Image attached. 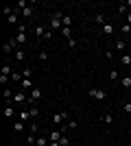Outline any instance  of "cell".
<instances>
[{
	"instance_id": "13",
	"label": "cell",
	"mask_w": 131,
	"mask_h": 146,
	"mask_svg": "<svg viewBox=\"0 0 131 146\" xmlns=\"http://www.w3.org/2000/svg\"><path fill=\"white\" fill-rule=\"evenodd\" d=\"M120 83H122V87H127V90H129V87H131V76H122V79H120Z\"/></svg>"
},
{
	"instance_id": "22",
	"label": "cell",
	"mask_w": 131,
	"mask_h": 146,
	"mask_svg": "<svg viewBox=\"0 0 131 146\" xmlns=\"http://www.w3.org/2000/svg\"><path fill=\"white\" fill-rule=\"evenodd\" d=\"M29 118H31V113H29V111H20V120H22V122L29 120Z\"/></svg>"
},
{
	"instance_id": "16",
	"label": "cell",
	"mask_w": 131,
	"mask_h": 146,
	"mask_svg": "<svg viewBox=\"0 0 131 146\" xmlns=\"http://www.w3.org/2000/svg\"><path fill=\"white\" fill-rule=\"evenodd\" d=\"M22 15H24V18H33V9H31V7L22 9Z\"/></svg>"
},
{
	"instance_id": "20",
	"label": "cell",
	"mask_w": 131,
	"mask_h": 146,
	"mask_svg": "<svg viewBox=\"0 0 131 146\" xmlns=\"http://www.w3.org/2000/svg\"><path fill=\"white\" fill-rule=\"evenodd\" d=\"M94 22L103 24V22H105V15H103V13H96V15H94Z\"/></svg>"
},
{
	"instance_id": "33",
	"label": "cell",
	"mask_w": 131,
	"mask_h": 146,
	"mask_svg": "<svg viewBox=\"0 0 131 146\" xmlns=\"http://www.w3.org/2000/svg\"><path fill=\"white\" fill-rule=\"evenodd\" d=\"M44 39H46V42H50V39H53V33H50V31H46V35H44Z\"/></svg>"
},
{
	"instance_id": "25",
	"label": "cell",
	"mask_w": 131,
	"mask_h": 146,
	"mask_svg": "<svg viewBox=\"0 0 131 146\" xmlns=\"http://www.w3.org/2000/svg\"><path fill=\"white\" fill-rule=\"evenodd\" d=\"M15 59H18V61L26 59V55H24V50H18V52H15Z\"/></svg>"
},
{
	"instance_id": "28",
	"label": "cell",
	"mask_w": 131,
	"mask_h": 146,
	"mask_svg": "<svg viewBox=\"0 0 131 146\" xmlns=\"http://www.w3.org/2000/svg\"><path fill=\"white\" fill-rule=\"evenodd\" d=\"M120 31H122V33H131V24H127V22H125V24L120 26Z\"/></svg>"
},
{
	"instance_id": "29",
	"label": "cell",
	"mask_w": 131,
	"mask_h": 146,
	"mask_svg": "<svg viewBox=\"0 0 131 146\" xmlns=\"http://www.w3.org/2000/svg\"><path fill=\"white\" fill-rule=\"evenodd\" d=\"M68 144H70V140H68V137H66V135H63L61 140H59V146H68Z\"/></svg>"
},
{
	"instance_id": "36",
	"label": "cell",
	"mask_w": 131,
	"mask_h": 146,
	"mask_svg": "<svg viewBox=\"0 0 131 146\" xmlns=\"http://www.w3.org/2000/svg\"><path fill=\"white\" fill-rule=\"evenodd\" d=\"M48 146H59V142H50V144Z\"/></svg>"
},
{
	"instance_id": "3",
	"label": "cell",
	"mask_w": 131,
	"mask_h": 146,
	"mask_svg": "<svg viewBox=\"0 0 131 146\" xmlns=\"http://www.w3.org/2000/svg\"><path fill=\"white\" fill-rule=\"evenodd\" d=\"M87 94H90V96L94 98V100H103V98H107V94L103 90H96V87H92V90L87 92Z\"/></svg>"
},
{
	"instance_id": "18",
	"label": "cell",
	"mask_w": 131,
	"mask_h": 146,
	"mask_svg": "<svg viewBox=\"0 0 131 146\" xmlns=\"http://www.w3.org/2000/svg\"><path fill=\"white\" fill-rule=\"evenodd\" d=\"M13 113H15V111H13V107H11V105H7V107H5V116H7V118H11Z\"/></svg>"
},
{
	"instance_id": "21",
	"label": "cell",
	"mask_w": 131,
	"mask_h": 146,
	"mask_svg": "<svg viewBox=\"0 0 131 146\" xmlns=\"http://www.w3.org/2000/svg\"><path fill=\"white\" fill-rule=\"evenodd\" d=\"M11 68H9V66H2V76H11Z\"/></svg>"
},
{
	"instance_id": "31",
	"label": "cell",
	"mask_w": 131,
	"mask_h": 146,
	"mask_svg": "<svg viewBox=\"0 0 131 146\" xmlns=\"http://www.w3.org/2000/svg\"><path fill=\"white\" fill-rule=\"evenodd\" d=\"M5 98H7V100H9V98H13V92H11V90H5Z\"/></svg>"
},
{
	"instance_id": "23",
	"label": "cell",
	"mask_w": 131,
	"mask_h": 146,
	"mask_svg": "<svg viewBox=\"0 0 131 146\" xmlns=\"http://www.w3.org/2000/svg\"><path fill=\"white\" fill-rule=\"evenodd\" d=\"M22 129H24V127H22V120H20V122H15V124H13V131H15V133H20Z\"/></svg>"
},
{
	"instance_id": "6",
	"label": "cell",
	"mask_w": 131,
	"mask_h": 146,
	"mask_svg": "<svg viewBox=\"0 0 131 146\" xmlns=\"http://www.w3.org/2000/svg\"><path fill=\"white\" fill-rule=\"evenodd\" d=\"M13 100H15V103H20V105H22V103H26L29 98L24 96V92H18V94H13Z\"/></svg>"
},
{
	"instance_id": "2",
	"label": "cell",
	"mask_w": 131,
	"mask_h": 146,
	"mask_svg": "<svg viewBox=\"0 0 131 146\" xmlns=\"http://www.w3.org/2000/svg\"><path fill=\"white\" fill-rule=\"evenodd\" d=\"M66 120H68V111H59V113H55V116H53V122H55L57 127L66 124Z\"/></svg>"
},
{
	"instance_id": "30",
	"label": "cell",
	"mask_w": 131,
	"mask_h": 146,
	"mask_svg": "<svg viewBox=\"0 0 131 146\" xmlns=\"http://www.w3.org/2000/svg\"><path fill=\"white\" fill-rule=\"evenodd\" d=\"M39 59L46 61V59H48V52H46V50H39Z\"/></svg>"
},
{
	"instance_id": "7",
	"label": "cell",
	"mask_w": 131,
	"mask_h": 146,
	"mask_svg": "<svg viewBox=\"0 0 131 146\" xmlns=\"http://www.w3.org/2000/svg\"><path fill=\"white\" fill-rule=\"evenodd\" d=\"M15 42H18V44H24V42H26V33H24V31H18V35H15Z\"/></svg>"
},
{
	"instance_id": "10",
	"label": "cell",
	"mask_w": 131,
	"mask_h": 146,
	"mask_svg": "<svg viewBox=\"0 0 131 146\" xmlns=\"http://www.w3.org/2000/svg\"><path fill=\"white\" fill-rule=\"evenodd\" d=\"M35 35H37V37H44V35H46V29H44L42 24H37V26H35Z\"/></svg>"
},
{
	"instance_id": "32",
	"label": "cell",
	"mask_w": 131,
	"mask_h": 146,
	"mask_svg": "<svg viewBox=\"0 0 131 146\" xmlns=\"http://www.w3.org/2000/svg\"><path fill=\"white\" fill-rule=\"evenodd\" d=\"M103 122H107V124H112V122H114V118H112V116H103Z\"/></svg>"
},
{
	"instance_id": "27",
	"label": "cell",
	"mask_w": 131,
	"mask_h": 146,
	"mask_svg": "<svg viewBox=\"0 0 131 146\" xmlns=\"http://www.w3.org/2000/svg\"><path fill=\"white\" fill-rule=\"evenodd\" d=\"M29 113H31V118H37V116H39L37 107H31V109H29Z\"/></svg>"
},
{
	"instance_id": "14",
	"label": "cell",
	"mask_w": 131,
	"mask_h": 146,
	"mask_svg": "<svg viewBox=\"0 0 131 146\" xmlns=\"http://www.w3.org/2000/svg\"><path fill=\"white\" fill-rule=\"evenodd\" d=\"M50 140H46V137H37V142H35V146H48Z\"/></svg>"
},
{
	"instance_id": "12",
	"label": "cell",
	"mask_w": 131,
	"mask_h": 146,
	"mask_svg": "<svg viewBox=\"0 0 131 146\" xmlns=\"http://www.w3.org/2000/svg\"><path fill=\"white\" fill-rule=\"evenodd\" d=\"M2 52H5V55H9V52H13V44H11V42H7L5 46H2Z\"/></svg>"
},
{
	"instance_id": "8",
	"label": "cell",
	"mask_w": 131,
	"mask_h": 146,
	"mask_svg": "<svg viewBox=\"0 0 131 146\" xmlns=\"http://www.w3.org/2000/svg\"><path fill=\"white\" fill-rule=\"evenodd\" d=\"M61 33H63V37H66V39H72V29H70V26H63Z\"/></svg>"
},
{
	"instance_id": "4",
	"label": "cell",
	"mask_w": 131,
	"mask_h": 146,
	"mask_svg": "<svg viewBox=\"0 0 131 146\" xmlns=\"http://www.w3.org/2000/svg\"><path fill=\"white\" fill-rule=\"evenodd\" d=\"M61 137H63V131H61V129H55V131H50V135H48L50 142H59Z\"/></svg>"
},
{
	"instance_id": "34",
	"label": "cell",
	"mask_w": 131,
	"mask_h": 146,
	"mask_svg": "<svg viewBox=\"0 0 131 146\" xmlns=\"http://www.w3.org/2000/svg\"><path fill=\"white\" fill-rule=\"evenodd\" d=\"M125 111H127V113H131V103H127V105H125Z\"/></svg>"
},
{
	"instance_id": "24",
	"label": "cell",
	"mask_w": 131,
	"mask_h": 146,
	"mask_svg": "<svg viewBox=\"0 0 131 146\" xmlns=\"http://www.w3.org/2000/svg\"><path fill=\"white\" fill-rule=\"evenodd\" d=\"M63 26H72V18L70 15H63Z\"/></svg>"
},
{
	"instance_id": "11",
	"label": "cell",
	"mask_w": 131,
	"mask_h": 146,
	"mask_svg": "<svg viewBox=\"0 0 131 146\" xmlns=\"http://www.w3.org/2000/svg\"><path fill=\"white\" fill-rule=\"evenodd\" d=\"M120 63H122V66H131V55H122V57H120Z\"/></svg>"
},
{
	"instance_id": "26",
	"label": "cell",
	"mask_w": 131,
	"mask_h": 146,
	"mask_svg": "<svg viewBox=\"0 0 131 146\" xmlns=\"http://www.w3.org/2000/svg\"><path fill=\"white\" fill-rule=\"evenodd\" d=\"M109 79H112V81H118V79H120V74L116 72V70H112V72H109Z\"/></svg>"
},
{
	"instance_id": "15",
	"label": "cell",
	"mask_w": 131,
	"mask_h": 146,
	"mask_svg": "<svg viewBox=\"0 0 131 146\" xmlns=\"http://www.w3.org/2000/svg\"><path fill=\"white\" fill-rule=\"evenodd\" d=\"M22 87H24V90H35L33 83H31V79H24V81H22Z\"/></svg>"
},
{
	"instance_id": "1",
	"label": "cell",
	"mask_w": 131,
	"mask_h": 146,
	"mask_svg": "<svg viewBox=\"0 0 131 146\" xmlns=\"http://www.w3.org/2000/svg\"><path fill=\"white\" fill-rule=\"evenodd\" d=\"M50 29H63V13H53L50 15Z\"/></svg>"
},
{
	"instance_id": "19",
	"label": "cell",
	"mask_w": 131,
	"mask_h": 146,
	"mask_svg": "<svg viewBox=\"0 0 131 146\" xmlns=\"http://www.w3.org/2000/svg\"><path fill=\"white\" fill-rule=\"evenodd\" d=\"M7 22H9V24H18V13L9 15V18H7Z\"/></svg>"
},
{
	"instance_id": "37",
	"label": "cell",
	"mask_w": 131,
	"mask_h": 146,
	"mask_svg": "<svg viewBox=\"0 0 131 146\" xmlns=\"http://www.w3.org/2000/svg\"><path fill=\"white\" fill-rule=\"evenodd\" d=\"M127 7H131V0H127Z\"/></svg>"
},
{
	"instance_id": "5",
	"label": "cell",
	"mask_w": 131,
	"mask_h": 146,
	"mask_svg": "<svg viewBox=\"0 0 131 146\" xmlns=\"http://www.w3.org/2000/svg\"><path fill=\"white\" fill-rule=\"evenodd\" d=\"M39 98H42V92L35 87V90H31V96H29V103H37Z\"/></svg>"
},
{
	"instance_id": "9",
	"label": "cell",
	"mask_w": 131,
	"mask_h": 146,
	"mask_svg": "<svg viewBox=\"0 0 131 146\" xmlns=\"http://www.w3.org/2000/svg\"><path fill=\"white\" fill-rule=\"evenodd\" d=\"M103 33H105V35H112V33H114V24H109V22L103 24Z\"/></svg>"
},
{
	"instance_id": "17",
	"label": "cell",
	"mask_w": 131,
	"mask_h": 146,
	"mask_svg": "<svg viewBox=\"0 0 131 146\" xmlns=\"http://www.w3.org/2000/svg\"><path fill=\"white\" fill-rule=\"evenodd\" d=\"M31 74H33V68H24V70H22V76H24V79H31Z\"/></svg>"
},
{
	"instance_id": "35",
	"label": "cell",
	"mask_w": 131,
	"mask_h": 146,
	"mask_svg": "<svg viewBox=\"0 0 131 146\" xmlns=\"http://www.w3.org/2000/svg\"><path fill=\"white\" fill-rule=\"evenodd\" d=\"M127 24H131V13H127Z\"/></svg>"
}]
</instances>
